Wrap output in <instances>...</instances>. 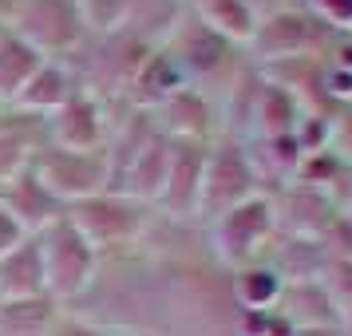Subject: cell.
Segmentation results:
<instances>
[{
    "label": "cell",
    "instance_id": "obj_1",
    "mask_svg": "<svg viewBox=\"0 0 352 336\" xmlns=\"http://www.w3.org/2000/svg\"><path fill=\"white\" fill-rule=\"evenodd\" d=\"M28 170L67 210L76 202H83V198L103 194V186L111 182V155L107 150H60V146L44 143L32 155Z\"/></svg>",
    "mask_w": 352,
    "mask_h": 336
},
{
    "label": "cell",
    "instance_id": "obj_2",
    "mask_svg": "<svg viewBox=\"0 0 352 336\" xmlns=\"http://www.w3.org/2000/svg\"><path fill=\"white\" fill-rule=\"evenodd\" d=\"M40 241V261H44V285L48 297L72 301L96 281V249L80 238V229L64 218H56L48 229L36 234Z\"/></svg>",
    "mask_w": 352,
    "mask_h": 336
},
{
    "label": "cell",
    "instance_id": "obj_3",
    "mask_svg": "<svg viewBox=\"0 0 352 336\" xmlns=\"http://www.w3.org/2000/svg\"><path fill=\"white\" fill-rule=\"evenodd\" d=\"M67 222L80 229V238L91 245V249H107V245H123L139 234L143 225V214L131 198H119V194H96V198H83L76 206H67Z\"/></svg>",
    "mask_w": 352,
    "mask_h": 336
},
{
    "label": "cell",
    "instance_id": "obj_4",
    "mask_svg": "<svg viewBox=\"0 0 352 336\" xmlns=\"http://www.w3.org/2000/svg\"><path fill=\"white\" fill-rule=\"evenodd\" d=\"M80 28H83L80 0H16L12 32L20 40H28L40 56L72 48L80 40Z\"/></svg>",
    "mask_w": 352,
    "mask_h": 336
},
{
    "label": "cell",
    "instance_id": "obj_5",
    "mask_svg": "<svg viewBox=\"0 0 352 336\" xmlns=\"http://www.w3.org/2000/svg\"><path fill=\"white\" fill-rule=\"evenodd\" d=\"M0 206L8 210L24 225V234H32V238L40 229H48L56 218H64V206L40 186V178L32 170H20L8 186H0Z\"/></svg>",
    "mask_w": 352,
    "mask_h": 336
},
{
    "label": "cell",
    "instance_id": "obj_6",
    "mask_svg": "<svg viewBox=\"0 0 352 336\" xmlns=\"http://www.w3.org/2000/svg\"><path fill=\"white\" fill-rule=\"evenodd\" d=\"M99 131H103L99 111L83 91H76L52 119H44V135L52 139L48 146H60V150H103Z\"/></svg>",
    "mask_w": 352,
    "mask_h": 336
},
{
    "label": "cell",
    "instance_id": "obj_7",
    "mask_svg": "<svg viewBox=\"0 0 352 336\" xmlns=\"http://www.w3.org/2000/svg\"><path fill=\"white\" fill-rule=\"evenodd\" d=\"M48 297L44 285V261H40V241H20L8 257H0V304L8 301H36Z\"/></svg>",
    "mask_w": 352,
    "mask_h": 336
},
{
    "label": "cell",
    "instance_id": "obj_8",
    "mask_svg": "<svg viewBox=\"0 0 352 336\" xmlns=\"http://www.w3.org/2000/svg\"><path fill=\"white\" fill-rule=\"evenodd\" d=\"M76 96V83L67 76L64 67L56 64V60H44V64L36 67V76L24 83V91L12 99V107L16 111H32L36 119H52V115L64 107L67 99Z\"/></svg>",
    "mask_w": 352,
    "mask_h": 336
},
{
    "label": "cell",
    "instance_id": "obj_9",
    "mask_svg": "<svg viewBox=\"0 0 352 336\" xmlns=\"http://www.w3.org/2000/svg\"><path fill=\"white\" fill-rule=\"evenodd\" d=\"M44 60H48V56H40V52H36L28 40H20L12 28L0 36V103H12Z\"/></svg>",
    "mask_w": 352,
    "mask_h": 336
},
{
    "label": "cell",
    "instance_id": "obj_10",
    "mask_svg": "<svg viewBox=\"0 0 352 336\" xmlns=\"http://www.w3.org/2000/svg\"><path fill=\"white\" fill-rule=\"evenodd\" d=\"M52 328V301H8L0 304V336H48Z\"/></svg>",
    "mask_w": 352,
    "mask_h": 336
},
{
    "label": "cell",
    "instance_id": "obj_11",
    "mask_svg": "<svg viewBox=\"0 0 352 336\" xmlns=\"http://www.w3.org/2000/svg\"><path fill=\"white\" fill-rule=\"evenodd\" d=\"M198 12L206 16L210 28H218L226 36H250L254 24H250V8L241 0H198Z\"/></svg>",
    "mask_w": 352,
    "mask_h": 336
},
{
    "label": "cell",
    "instance_id": "obj_12",
    "mask_svg": "<svg viewBox=\"0 0 352 336\" xmlns=\"http://www.w3.org/2000/svg\"><path fill=\"white\" fill-rule=\"evenodd\" d=\"M28 238H32V234H24V225H20L8 210L0 206V257H8L20 241H28Z\"/></svg>",
    "mask_w": 352,
    "mask_h": 336
},
{
    "label": "cell",
    "instance_id": "obj_13",
    "mask_svg": "<svg viewBox=\"0 0 352 336\" xmlns=\"http://www.w3.org/2000/svg\"><path fill=\"white\" fill-rule=\"evenodd\" d=\"M16 20V0H0V24H12Z\"/></svg>",
    "mask_w": 352,
    "mask_h": 336
}]
</instances>
